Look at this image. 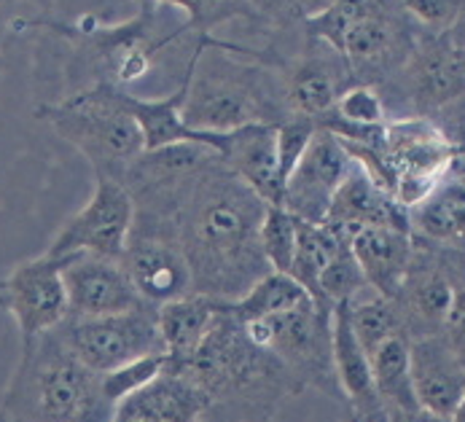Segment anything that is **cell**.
I'll use <instances>...</instances> for the list:
<instances>
[{
  "mask_svg": "<svg viewBox=\"0 0 465 422\" xmlns=\"http://www.w3.org/2000/svg\"><path fill=\"white\" fill-rule=\"evenodd\" d=\"M262 202L221 156L202 172L175 212L192 290L210 301H237L272 272L262 250Z\"/></svg>",
  "mask_w": 465,
  "mask_h": 422,
  "instance_id": "obj_1",
  "label": "cell"
},
{
  "mask_svg": "<svg viewBox=\"0 0 465 422\" xmlns=\"http://www.w3.org/2000/svg\"><path fill=\"white\" fill-rule=\"evenodd\" d=\"M183 124L226 135L242 127H280L291 119L282 73L229 54L218 35L202 33L186 63Z\"/></svg>",
  "mask_w": 465,
  "mask_h": 422,
  "instance_id": "obj_2",
  "label": "cell"
},
{
  "mask_svg": "<svg viewBox=\"0 0 465 422\" xmlns=\"http://www.w3.org/2000/svg\"><path fill=\"white\" fill-rule=\"evenodd\" d=\"M181 377L194 382L213 407L232 409L245 422H272L288 398L302 396V388L277 355L256 345L245 323L221 301L213 329Z\"/></svg>",
  "mask_w": 465,
  "mask_h": 422,
  "instance_id": "obj_3",
  "label": "cell"
},
{
  "mask_svg": "<svg viewBox=\"0 0 465 422\" xmlns=\"http://www.w3.org/2000/svg\"><path fill=\"white\" fill-rule=\"evenodd\" d=\"M103 374L67 350L60 331L25 345L0 404V422H111Z\"/></svg>",
  "mask_w": 465,
  "mask_h": 422,
  "instance_id": "obj_4",
  "label": "cell"
},
{
  "mask_svg": "<svg viewBox=\"0 0 465 422\" xmlns=\"http://www.w3.org/2000/svg\"><path fill=\"white\" fill-rule=\"evenodd\" d=\"M75 44V78L78 89H92L100 83L130 86L145 78L153 63L175 46L183 35L197 38L189 30L181 3H148L133 19L122 25H100L86 16L81 25H49Z\"/></svg>",
  "mask_w": 465,
  "mask_h": 422,
  "instance_id": "obj_5",
  "label": "cell"
},
{
  "mask_svg": "<svg viewBox=\"0 0 465 422\" xmlns=\"http://www.w3.org/2000/svg\"><path fill=\"white\" fill-rule=\"evenodd\" d=\"M304 33L344 57L355 83L382 89L414 52L420 27L403 3H329L304 14Z\"/></svg>",
  "mask_w": 465,
  "mask_h": 422,
  "instance_id": "obj_6",
  "label": "cell"
},
{
  "mask_svg": "<svg viewBox=\"0 0 465 422\" xmlns=\"http://www.w3.org/2000/svg\"><path fill=\"white\" fill-rule=\"evenodd\" d=\"M35 113L89 162L94 178L122 183L145 151L143 132L127 105V89L100 83L41 105Z\"/></svg>",
  "mask_w": 465,
  "mask_h": 422,
  "instance_id": "obj_7",
  "label": "cell"
},
{
  "mask_svg": "<svg viewBox=\"0 0 465 422\" xmlns=\"http://www.w3.org/2000/svg\"><path fill=\"white\" fill-rule=\"evenodd\" d=\"M331 318V307H321L318 301L307 299L282 315L245 323V331L256 345L277 355L302 393L318 390L344 409V396L339 390L333 366Z\"/></svg>",
  "mask_w": 465,
  "mask_h": 422,
  "instance_id": "obj_8",
  "label": "cell"
},
{
  "mask_svg": "<svg viewBox=\"0 0 465 422\" xmlns=\"http://www.w3.org/2000/svg\"><path fill=\"white\" fill-rule=\"evenodd\" d=\"M388 116L393 105H403L406 116L436 119L465 100V52L450 33H422L401 73L380 89Z\"/></svg>",
  "mask_w": 465,
  "mask_h": 422,
  "instance_id": "obj_9",
  "label": "cell"
},
{
  "mask_svg": "<svg viewBox=\"0 0 465 422\" xmlns=\"http://www.w3.org/2000/svg\"><path fill=\"white\" fill-rule=\"evenodd\" d=\"M57 331L67 350L94 374H111L140 358L164 355L156 309L148 304L105 318H67Z\"/></svg>",
  "mask_w": 465,
  "mask_h": 422,
  "instance_id": "obj_10",
  "label": "cell"
},
{
  "mask_svg": "<svg viewBox=\"0 0 465 422\" xmlns=\"http://www.w3.org/2000/svg\"><path fill=\"white\" fill-rule=\"evenodd\" d=\"M455 145L436 122L401 116L385 124V159L393 172V197L403 211L417 208L452 170Z\"/></svg>",
  "mask_w": 465,
  "mask_h": 422,
  "instance_id": "obj_11",
  "label": "cell"
},
{
  "mask_svg": "<svg viewBox=\"0 0 465 422\" xmlns=\"http://www.w3.org/2000/svg\"><path fill=\"white\" fill-rule=\"evenodd\" d=\"M122 267L127 270L137 296L153 309L194 293L192 270L181 250L173 221L134 212L133 231L127 240V250L122 256Z\"/></svg>",
  "mask_w": 465,
  "mask_h": 422,
  "instance_id": "obj_12",
  "label": "cell"
},
{
  "mask_svg": "<svg viewBox=\"0 0 465 422\" xmlns=\"http://www.w3.org/2000/svg\"><path fill=\"white\" fill-rule=\"evenodd\" d=\"M218 159L213 148L178 142L159 151H143L124 172L122 186L133 197L134 212L175 223V212L194 181Z\"/></svg>",
  "mask_w": 465,
  "mask_h": 422,
  "instance_id": "obj_13",
  "label": "cell"
},
{
  "mask_svg": "<svg viewBox=\"0 0 465 422\" xmlns=\"http://www.w3.org/2000/svg\"><path fill=\"white\" fill-rule=\"evenodd\" d=\"M134 223V202L119 181L94 178V191L89 202L67 218L46 256L70 259V256H100L122 261L127 240Z\"/></svg>",
  "mask_w": 465,
  "mask_h": 422,
  "instance_id": "obj_14",
  "label": "cell"
},
{
  "mask_svg": "<svg viewBox=\"0 0 465 422\" xmlns=\"http://www.w3.org/2000/svg\"><path fill=\"white\" fill-rule=\"evenodd\" d=\"M65 259L38 256L16 264L0 280V307L14 318L22 348L60 329L67 320V290L63 280Z\"/></svg>",
  "mask_w": 465,
  "mask_h": 422,
  "instance_id": "obj_15",
  "label": "cell"
},
{
  "mask_svg": "<svg viewBox=\"0 0 465 422\" xmlns=\"http://www.w3.org/2000/svg\"><path fill=\"white\" fill-rule=\"evenodd\" d=\"M352 170V159L344 151L341 141L321 130L312 135L304 156L293 167L282 189V208L296 221L304 223H326L333 197Z\"/></svg>",
  "mask_w": 465,
  "mask_h": 422,
  "instance_id": "obj_16",
  "label": "cell"
},
{
  "mask_svg": "<svg viewBox=\"0 0 465 422\" xmlns=\"http://www.w3.org/2000/svg\"><path fill=\"white\" fill-rule=\"evenodd\" d=\"M282 83L291 116L321 122L331 113L336 100L355 83V78L339 52L304 33L302 49L282 71Z\"/></svg>",
  "mask_w": 465,
  "mask_h": 422,
  "instance_id": "obj_17",
  "label": "cell"
},
{
  "mask_svg": "<svg viewBox=\"0 0 465 422\" xmlns=\"http://www.w3.org/2000/svg\"><path fill=\"white\" fill-rule=\"evenodd\" d=\"M455 288L447 278L433 245L414 240V256L399 293L391 299L409 342L425 337H441L447 315L452 309Z\"/></svg>",
  "mask_w": 465,
  "mask_h": 422,
  "instance_id": "obj_18",
  "label": "cell"
},
{
  "mask_svg": "<svg viewBox=\"0 0 465 422\" xmlns=\"http://www.w3.org/2000/svg\"><path fill=\"white\" fill-rule=\"evenodd\" d=\"M67 318H105L145 307L122 261L100 256H70L63 267Z\"/></svg>",
  "mask_w": 465,
  "mask_h": 422,
  "instance_id": "obj_19",
  "label": "cell"
},
{
  "mask_svg": "<svg viewBox=\"0 0 465 422\" xmlns=\"http://www.w3.org/2000/svg\"><path fill=\"white\" fill-rule=\"evenodd\" d=\"M409 374L417 404L450 420L465 396V363L447 339L425 337L409 342Z\"/></svg>",
  "mask_w": 465,
  "mask_h": 422,
  "instance_id": "obj_20",
  "label": "cell"
},
{
  "mask_svg": "<svg viewBox=\"0 0 465 422\" xmlns=\"http://www.w3.org/2000/svg\"><path fill=\"white\" fill-rule=\"evenodd\" d=\"M326 226L341 240H350L358 229L366 226H393L411 231L409 211H403L388 191H382L355 162L333 197Z\"/></svg>",
  "mask_w": 465,
  "mask_h": 422,
  "instance_id": "obj_21",
  "label": "cell"
},
{
  "mask_svg": "<svg viewBox=\"0 0 465 422\" xmlns=\"http://www.w3.org/2000/svg\"><path fill=\"white\" fill-rule=\"evenodd\" d=\"M223 167L237 175L262 202L282 205V181L277 164V127H242L226 132L223 148L218 151Z\"/></svg>",
  "mask_w": 465,
  "mask_h": 422,
  "instance_id": "obj_22",
  "label": "cell"
},
{
  "mask_svg": "<svg viewBox=\"0 0 465 422\" xmlns=\"http://www.w3.org/2000/svg\"><path fill=\"white\" fill-rule=\"evenodd\" d=\"M213 401L181 374H159L116 404L111 422H202Z\"/></svg>",
  "mask_w": 465,
  "mask_h": 422,
  "instance_id": "obj_23",
  "label": "cell"
},
{
  "mask_svg": "<svg viewBox=\"0 0 465 422\" xmlns=\"http://www.w3.org/2000/svg\"><path fill=\"white\" fill-rule=\"evenodd\" d=\"M347 245L369 288L385 299H393L399 293L401 282L409 272L411 256H414L411 231L393 229V226H366V229H358L347 240Z\"/></svg>",
  "mask_w": 465,
  "mask_h": 422,
  "instance_id": "obj_24",
  "label": "cell"
},
{
  "mask_svg": "<svg viewBox=\"0 0 465 422\" xmlns=\"http://www.w3.org/2000/svg\"><path fill=\"white\" fill-rule=\"evenodd\" d=\"M218 301H210L204 296H186L178 301H170L156 309L159 334L164 342L167 374H181L183 366L200 350L207 331L213 329Z\"/></svg>",
  "mask_w": 465,
  "mask_h": 422,
  "instance_id": "obj_25",
  "label": "cell"
},
{
  "mask_svg": "<svg viewBox=\"0 0 465 422\" xmlns=\"http://www.w3.org/2000/svg\"><path fill=\"white\" fill-rule=\"evenodd\" d=\"M411 237L433 248L465 245V181L447 175L417 208L409 211Z\"/></svg>",
  "mask_w": 465,
  "mask_h": 422,
  "instance_id": "obj_26",
  "label": "cell"
},
{
  "mask_svg": "<svg viewBox=\"0 0 465 422\" xmlns=\"http://www.w3.org/2000/svg\"><path fill=\"white\" fill-rule=\"evenodd\" d=\"M369 363H371L374 388L385 412L420 409L414 388H411V374H409V339L406 337H393L382 342L369 355Z\"/></svg>",
  "mask_w": 465,
  "mask_h": 422,
  "instance_id": "obj_27",
  "label": "cell"
},
{
  "mask_svg": "<svg viewBox=\"0 0 465 422\" xmlns=\"http://www.w3.org/2000/svg\"><path fill=\"white\" fill-rule=\"evenodd\" d=\"M344 245H347V240H341L326 223L296 221V253H293V264H291L288 278H293L310 293L312 301H318L321 275Z\"/></svg>",
  "mask_w": 465,
  "mask_h": 422,
  "instance_id": "obj_28",
  "label": "cell"
},
{
  "mask_svg": "<svg viewBox=\"0 0 465 422\" xmlns=\"http://www.w3.org/2000/svg\"><path fill=\"white\" fill-rule=\"evenodd\" d=\"M310 299V293L288 275L280 272H269L266 278L256 282L242 299L237 301H226L223 307L240 320V323H253V320H264L282 315L299 304H304Z\"/></svg>",
  "mask_w": 465,
  "mask_h": 422,
  "instance_id": "obj_29",
  "label": "cell"
},
{
  "mask_svg": "<svg viewBox=\"0 0 465 422\" xmlns=\"http://www.w3.org/2000/svg\"><path fill=\"white\" fill-rule=\"evenodd\" d=\"M347 307H350L352 334L366 355H371L382 342H388L393 337H403V326H401L396 304L391 299H385L374 290H366L358 299L347 301Z\"/></svg>",
  "mask_w": 465,
  "mask_h": 422,
  "instance_id": "obj_30",
  "label": "cell"
},
{
  "mask_svg": "<svg viewBox=\"0 0 465 422\" xmlns=\"http://www.w3.org/2000/svg\"><path fill=\"white\" fill-rule=\"evenodd\" d=\"M262 250L272 272L288 275L296 253V218L282 205H269L262 223Z\"/></svg>",
  "mask_w": 465,
  "mask_h": 422,
  "instance_id": "obj_31",
  "label": "cell"
},
{
  "mask_svg": "<svg viewBox=\"0 0 465 422\" xmlns=\"http://www.w3.org/2000/svg\"><path fill=\"white\" fill-rule=\"evenodd\" d=\"M318 290H321L318 304L321 307H331V309L336 304H341V301H352L361 293L371 290L366 278H363V272H361V267H358V261L350 253V245H344L333 256L331 264L323 270L321 282H318Z\"/></svg>",
  "mask_w": 465,
  "mask_h": 422,
  "instance_id": "obj_32",
  "label": "cell"
},
{
  "mask_svg": "<svg viewBox=\"0 0 465 422\" xmlns=\"http://www.w3.org/2000/svg\"><path fill=\"white\" fill-rule=\"evenodd\" d=\"M323 119H333V122L352 124V127H382L391 122L380 89L366 86V83H352L347 92H341L333 111Z\"/></svg>",
  "mask_w": 465,
  "mask_h": 422,
  "instance_id": "obj_33",
  "label": "cell"
},
{
  "mask_svg": "<svg viewBox=\"0 0 465 422\" xmlns=\"http://www.w3.org/2000/svg\"><path fill=\"white\" fill-rule=\"evenodd\" d=\"M164 366H167L164 355H148V358H140V360H134L130 366H122L111 374H103V390H105L108 401L116 407L127 396L143 390L148 382H153L159 374H164Z\"/></svg>",
  "mask_w": 465,
  "mask_h": 422,
  "instance_id": "obj_34",
  "label": "cell"
},
{
  "mask_svg": "<svg viewBox=\"0 0 465 422\" xmlns=\"http://www.w3.org/2000/svg\"><path fill=\"white\" fill-rule=\"evenodd\" d=\"M318 132V122L304 119V116H291L277 127V164H280V181L285 189L288 175L304 156L312 135Z\"/></svg>",
  "mask_w": 465,
  "mask_h": 422,
  "instance_id": "obj_35",
  "label": "cell"
},
{
  "mask_svg": "<svg viewBox=\"0 0 465 422\" xmlns=\"http://www.w3.org/2000/svg\"><path fill=\"white\" fill-rule=\"evenodd\" d=\"M409 19L422 30V33H450L463 11V3L452 0H409L403 3Z\"/></svg>",
  "mask_w": 465,
  "mask_h": 422,
  "instance_id": "obj_36",
  "label": "cell"
},
{
  "mask_svg": "<svg viewBox=\"0 0 465 422\" xmlns=\"http://www.w3.org/2000/svg\"><path fill=\"white\" fill-rule=\"evenodd\" d=\"M441 337L447 339V345L458 352V358L465 363V288H455L452 309L447 315Z\"/></svg>",
  "mask_w": 465,
  "mask_h": 422,
  "instance_id": "obj_37",
  "label": "cell"
},
{
  "mask_svg": "<svg viewBox=\"0 0 465 422\" xmlns=\"http://www.w3.org/2000/svg\"><path fill=\"white\" fill-rule=\"evenodd\" d=\"M385 422H450L433 412H425L422 407L420 409H409V412H388V420Z\"/></svg>",
  "mask_w": 465,
  "mask_h": 422,
  "instance_id": "obj_38",
  "label": "cell"
},
{
  "mask_svg": "<svg viewBox=\"0 0 465 422\" xmlns=\"http://www.w3.org/2000/svg\"><path fill=\"white\" fill-rule=\"evenodd\" d=\"M450 38H452V44H455L460 52H465V3L460 16H458V22H455V27L450 30Z\"/></svg>",
  "mask_w": 465,
  "mask_h": 422,
  "instance_id": "obj_39",
  "label": "cell"
},
{
  "mask_svg": "<svg viewBox=\"0 0 465 422\" xmlns=\"http://www.w3.org/2000/svg\"><path fill=\"white\" fill-rule=\"evenodd\" d=\"M450 422H465V396L463 401H460V407L455 409V415L450 417Z\"/></svg>",
  "mask_w": 465,
  "mask_h": 422,
  "instance_id": "obj_40",
  "label": "cell"
}]
</instances>
